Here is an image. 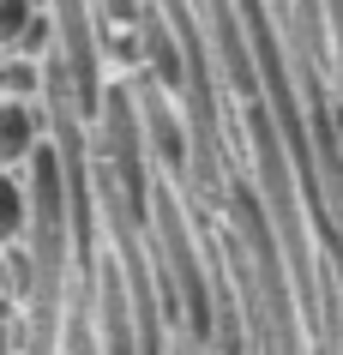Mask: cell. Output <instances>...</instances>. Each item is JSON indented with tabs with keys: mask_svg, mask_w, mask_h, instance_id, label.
I'll return each mask as SVG.
<instances>
[{
	"mask_svg": "<svg viewBox=\"0 0 343 355\" xmlns=\"http://www.w3.org/2000/svg\"><path fill=\"white\" fill-rule=\"evenodd\" d=\"M42 145V103H24V96H0V168L30 163V150Z\"/></svg>",
	"mask_w": 343,
	"mask_h": 355,
	"instance_id": "6da1fadb",
	"label": "cell"
},
{
	"mask_svg": "<svg viewBox=\"0 0 343 355\" xmlns=\"http://www.w3.org/2000/svg\"><path fill=\"white\" fill-rule=\"evenodd\" d=\"M37 6H42V0H0V49H12V42H19V31L30 24Z\"/></svg>",
	"mask_w": 343,
	"mask_h": 355,
	"instance_id": "277c9868",
	"label": "cell"
},
{
	"mask_svg": "<svg viewBox=\"0 0 343 355\" xmlns=\"http://www.w3.org/2000/svg\"><path fill=\"white\" fill-rule=\"evenodd\" d=\"M30 229V193L19 168H0V247H19Z\"/></svg>",
	"mask_w": 343,
	"mask_h": 355,
	"instance_id": "3957f363",
	"label": "cell"
},
{
	"mask_svg": "<svg viewBox=\"0 0 343 355\" xmlns=\"http://www.w3.org/2000/svg\"><path fill=\"white\" fill-rule=\"evenodd\" d=\"M49 60H30L19 49H0V96H24V103H42L49 91V73H42Z\"/></svg>",
	"mask_w": 343,
	"mask_h": 355,
	"instance_id": "7a4b0ae2",
	"label": "cell"
},
{
	"mask_svg": "<svg viewBox=\"0 0 343 355\" xmlns=\"http://www.w3.org/2000/svg\"><path fill=\"white\" fill-rule=\"evenodd\" d=\"M60 355H103V349H96V331H91V319H78L73 331H67V349H60Z\"/></svg>",
	"mask_w": 343,
	"mask_h": 355,
	"instance_id": "5b68a950",
	"label": "cell"
}]
</instances>
